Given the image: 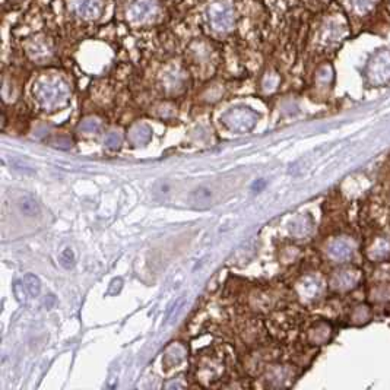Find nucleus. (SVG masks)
Masks as SVG:
<instances>
[{"mask_svg": "<svg viewBox=\"0 0 390 390\" xmlns=\"http://www.w3.org/2000/svg\"><path fill=\"white\" fill-rule=\"evenodd\" d=\"M206 19L217 32H230L234 28L235 13L228 0H212L206 7Z\"/></svg>", "mask_w": 390, "mask_h": 390, "instance_id": "obj_1", "label": "nucleus"}, {"mask_svg": "<svg viewBox=\"0 0 390 390\" xmlns=\"http://www.w3.org/2000/svg\"><path fill=\"white\" fill-rule=\"evenodd\" d=\"M37 99L44 107L57 105L63 101H66L69 95L68 85L59 78H46L40 80L34 89Z\"/></svg>", "mask_w": 390, "mask_h": 390, "instance_id": "obj_2", "label": "nucleus"}, {"mask_svg": "<svg viewBox=\"0 0 390 390\" xmlns=\"http://www.w3.org/2000/svg\"><path fill=\"white\" fill-rule=\"evenodd\" d=\"M158 10L156 0H132L127 7V16L133 24H146L155 19Z\"/></svg>", "mask_w": 390, "mask_h": 390, "instance_id": "obj_3", "label": "nucleus"}, {"mask_svg": "<svg viewBox=\"0 0 390 390\" xmlns=\"http://www.w3.org/2000/svg\"><path fill=\"white\" fill-rule=\"evenodd\" d=\"M71 10L83 21H95L102 15V0H69Z\"/></svg>", "mask_w": 390, "mask_h": 390, "instance_id": "obj_4", "label": "nucleus"}, {"mask_svg": "<svg viewBox=\"0 0 390 390\" xmlns=\"http://www.w3.org/2000/svg\"><path fill=\"white\" fill-rule=\"evenodd\" d=\"M28 53L34 60H46L51 54V47L46 40L35 38L28 44Z\"/></svg>", "mask_w": 390, "mask_h": 390, "instance_id": "obj_5", "label": "nucleus"}, {"mask_svg": "<svg viewBox=\"0 0 390 390\" xmlns=\"http://www.w3.org/2000/svg\"><path fill=\"white\" fill-rule=\"evenodd\" d=\"M256 114L251 113L248 108H235V110H231L228 114H227V119L228 122H231V124L234 127H240V124H243V127H248L247 126V122H251L254 120Z\"/></svg>", "mask_w": 390, "mask_h": 390, "instance_id": "obj_6", "label": "nucleus"}, {"mask_svg": "<svg viewBox=\"0 0 390 390\" xmlns=\"http://www.w3.org/2000/svg\"><path fill=\"white\" fill-rule=\"evenodd\" d=\"M19 208H21V212L25 217H35L40 212V206H38L37 200L34 197H31V196L22 197L21 202H19Z\"/></svg>", "mask_w": 390, "mask_h": 390, "instance_id": "obj_7", "label": "nucleus"}, {"mask_svg": "<svg viewBox=\"0 0 390 390\" xmlns=\"http://www.w3.org/2000/svg\"><path fill=\"white\" fill-rule=\"evenodd\" d=\"M22 282H24V288L28 291V294L31 297H38V294L41 291V282L35 275H31V273L25 275Z\"/></svg>", "mask_w": 390, "mask_h": 390, "instance_id": "obj_8", "label": "nucleus"}, {"mask_svg": "<svg viewBox=\"0 0 390 390\" xmlns=\"http://www.w3.org/2000/svg\"><path fill=\"white\" fill-rule=\"evenodd\" d=\"M59 260H60V265H62L65 269H71V268H73V265H75V253H73V250H72L71 247H66V248L60 253Z\"/></svg>", "mask_w": 390, "mask_h": 390, "instance_id": "obj_9", "label": "nucleus"}, {"mask_svg": "<svg viewBox=\"0 0 390 390\" xmlns=\"http://www.w3.org/2000/svg\"><path fill=\"white\" fill-rule=\"evenodd\" d=\"M193 197L196 199V202H206L211 197V190H208V189H196L193 192Z\"/></svg>", "mask_w": 390, "mask_h": 390, "instance_id": "obj_10", "label": "nucleus"}, {"mask_svg": "<svg viewBox=\"0 0 390 390\" xmlns=\"http://www.w3.org/2000/svg\"><path fill=\"white\" fill-rule=\"evenodd\" d=\"M99 127V123L97 122V120H92V119H89V120H85L82 124H80V129L82 130H97Z\"/></svg>", "mask_w": 390, "mask_h": 390, "instance_id": "obj_11", "label": "nucleus"}, {"mask_svg": "<svg viewBox=\"0 0 390 390\" xmlns=\"http://www.w3.org/2000/svg\"><path fill=\"white\" fill-rule=\"evenodd\" d=\"M105 144H107V146H110V148H116V146L120 144V138L117 136V133H111V135L107 136Z\"/></svg>", "mask_w": 390, "mask_h": 390, "instance_id": "obj_12", "label": "nucleus"}, {"mask_svg": "<svg viewBox=\"0 0 390 390\" xmlns=\"http://www.w3.org/2000/svg\"><path fill=\"white\" fill-rule=\"evenodd\" d=\"M262 187H265V181H263V180H259V181H256V183L253 184V190H254V192H259Z\"/></svg>", "mask_w": 390, "mask_h": 390, "instance_id": "obj_13", "label": "nucleus"}]
</instances>
